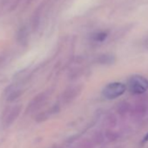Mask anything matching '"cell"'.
Masks as SVG:
<instances>
[{"label": "cell", "mask_w": 148, "mask_h": 148, "mask_svg": "<svg viewBox=\"0 0 148 148\" xmlns=\"http://www.w3.org/2000/svg\"><path fill=\"white\" fill-rule=\"evenodd\" d=\"M126 86L119 82H113L107 85L102 92L103 96L107 99H114L125 93Z\"/></svg>", "instance_id": "2"}, {"label": "cell", "mask_w": 148, "mask_h": 148, "mask_svg": "<svg viewBox=\"0 0 148 148\" xmlns=\"http://www.w3.org/2000/svg\"><path fill=\"white\" fill-rule=\"evenodd\" d=\"M47 94L45 92L44 93H40L38 94L37 97H35L33 99V100L30 103V105L28 106L27 108V112H33L35 111H37L38 108H40L42 106V105L45 103V101L47 99Z\"/></svg>", "instance_id": "4"}, {"label": "cell", "mask_w": 148, "mask_h": 148, "mask_svg": "<svg viewBox=\"0 0 148 148\" xmlns=\"http://www.w3.org/2000/svg\"><path fill=\"white\" fill-rule=\"evenodd\" d=\"M81 92V86H73L67 89L63 94V101L64 103H70L75 99Z\"/></svg>", "instance_id": "5"}, {"label": "cell", "mask_w": 148, "mask_h": 148, "mask_svg": "<svg viewBox=\"0 0 148 148\" xmlns=\"http://www.w3.org/2000/svg\"><path fill=\"white\" fill-rule=\"evenodd\" d=\"M106 38V34L104 33V32H100V33H98V34L95 35L94 39L96 41H103Z\"/></svg>", "instance_id": "6"}, {"label": "cell", "mask_w": 148, "mask_h": 148, "mask_svg": "<svg viewBox=\"0 0 148 148\" xmlns=\"http://www.w3.org/2000/svg\"><path fill=\"white\" fill-rule=\"evenodd\" d=\"M20 112H21V106H16L14 107L8 109L3 117L4 126L6 128V127H9L11 125H12V123L18 119V115L20 114Z\"/></svg>", "instance_id": "3"}, {"label": "cell", "mask_w": 148, "mask_h": 148, "mask_svg": "<svg viewBox=\"0 0 148 148\" xmlns=\"http://www.w3.org/2000/svg\"><path fill=\"white\" fill-rule=\"evenodd\" d=\"M148 141V133L144 137V138H143V140H142V144H144V143H146Z\"/></svg>", "instance_id": "7"}, {"label": "cell", "mask_w": 148, "mask_h": 148, "mask_svg": "<svg viewBox=\"0 0 148 148\" xmlns=\"http://www.w3.org/2000/svg\"><path fill=\"white\" fill-rule=\"evenodd\" d=\"M128 86L129 90L134 94L144 93L148 90V79L140 75H134L129 79Z\"/></svg>", "instance_id": "1"}]
</instances>
